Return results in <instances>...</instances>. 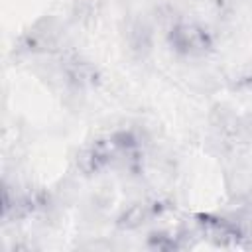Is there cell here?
I'll use <instances>...</instances> for the list:
<instances>
[{"instance_id": "obj_1", "label": "cell", "mask_w": 252, "mask_h": 252, "mask_svg": "<svg viewBox=\"0 0 252 252\" xmlns=\"http://www.w3.org/2000/svg\"><path fill=\"white\" fill-rule=\"evenodd\" d=\"M175 43H177V47L185 49L187 53H203L205 47L209 45L205 33L197 28H191V26L175 30Z\"/></svg>"}]
</instances>
